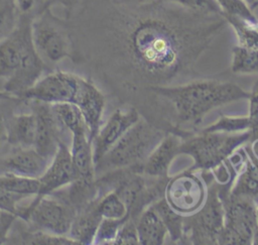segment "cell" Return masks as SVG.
<instances>
[{
	"label": "cell",
	"instance_id": "cell-1",
	"mask_svg": "<svg viewBox=\"0 0 258 245\" xmlns=\"http://www.w3.org/2000/svg\"><path fill=\"white\" fill-rule=\"evenodd\" d=\"M230 26L225 15L198 12L174 3L146 7L123 30L121 51L129 60L133 89L176 86L218 79L210 51Z\"/></svg>",
	"mask_w": 258,
	"mask_h": 245
},
{
	"label": "cell",
	"instance_id": "cell-2",
	"mask_svg": "<svg viewBox=\"0 0 258 245\" xmlns=\"http://www.w3.org/2000/svg\"><path fill=\"white\" fill-rule=\"evenodd\" d=\"M144 91L168 104L166 131L182 138L198 132L204 117L213 109L250 96L237 84L218 79L196 80L176 86H150Z\"/></svg>",
	"mask_w": 258,
	"mask_h": 245
},
{
	"label": "cell",
	"instance_id": "cell-3",
	"mask_svg": "<svg viewBox=\"0 0 258 245\" xmlns=\"http://www.w3.org/2000/svg\"><path fill=\"white\" fill-rule=\"evenodd\" d=\"M166 133L141 117L96 163V178L121 168L135 167L142 170L144 161Z\"/></svg>",
	"mask_w": 258,
	"mask_h": 245
},
{
	"label": "cell",
	"instance_id": "cell-4",
	"mask_svg": "<svg viewBox=\"0 0 258 245\" xmlns=\"http://www.w3.org/2000/svg\"><path fill=\"white\" fill-rule=\"evenodd\" d=\"M251 137L250 130L236 133L207 132L199 130L182 139L180 154L191 156L195 163L191 168L210 170L215 173L226 166L229 157Z\"/></svg>",
	"mask_w": 258,
	"mask_h": 245
},
{
	"label": "cell",
	"instance_id": "cell-5",
	"mask_svg": "<svg viewBox=\"0 0 258 245\" xmlns=\"http://www.w3.org/2000/svg\"><path fill=\"white\" fill-rule=\"evenodd\" d=\"M219 196L224 207V227L220 245H250L258 228L257 205L249 198L230 192L232 185L219 183Z\"/></svg>",
	"mask_w": 258,
	"mask_h": 245
},
{
	"label": "cell",
	"instance_id": "cell-6",
	"mask_svg": "<svg viewBox=\"0 0 258 245\" xmlns=\"http://www.w3.org/2000/svg\"><path fill=\"white\" fill-rule=\"evenodd\" d=\"M207 197L196 212L184 215L183 233L179 244L216 245L224 227V207L215 177L207 182Z\"/></svg>",
	"mask_w": 258,
	"mask_h": 245
},
{
	"label": "cell",
	"instance_id": "cell-7",
	"mask_svg": "<svg viewBox=\"0 0 258 245\" xmlns=\"http://www.w3.org/2000/svg\"><path fill=\"white\" fill-rule=\"evenodd\" d=\"M76 213L72 204L51 194L40 198L31 197L27 205H19L18 219L30 225L31 229L68 236Z\"/></svg>",
	"mask_w": 258,
	"mask_h": 245
},
{
	"label": "cell",
	"instance_id": "cell-8",
	"mask_svg": "<svg viewBox=\"0 0 258 245\" xmlns=\"http://www.w3.org/2000/svg\"><path fill=\"white\" fill-rule=\"evenodd\" d=\"M31 37L34 47L45 63L56 64L73 56V42L66 28L44 10L31 20Z\"/></svg>",
	"mask_w": 258,
	"mask_h": 245
},
{
	"label": "cell",
	"instance_id": "cell-9",
	"mask_svg": "<svg viewBox=\"0 0 258 245\" xmlns=\"http://www.w3.org/2000/svg\"><path fill=\"white\" fill-rule=\"evenodd\" d=\"M207 189L202 171L189 168L168 178L164 199L176 212L189 215L203 206Z\"/></svg>",
	"mask_w": 258,
	"mask_h": 245
},
{
	"label": "cell",
	"instance_id": "cell-10",
	"mask_svg": "<svg viewBox=\"0 0 258 245\" xmlns=\"http://www.w3.org/2000/svg\"><path fill=\"white\" fill-rule=\"evenodd\" d=\"M82 78L71 72L52 71L46 73L31 88L20 94L18 98L36 100L48 104H75Z\"/></svg>",
	"mask_w": 258,
	"mask_h": 245
},
{
	"label": "cell",
	"instance_id": "cell-11",
	"mask_svg": "<svg viewBox=\"0 0 258 245\" xmlns=\"http://www.w3.org/2000/svg\"><path fill=\"white\" fill-rule=\"evenodd\" d=\"M30 13H21L14 30L0 40V79L11 78L21 65L26 46L32 41Z\"/></svg>",
	"mask_w": 258,
	"mask_h": 245
},
{
	"label": "cell",
	"instance_id": "cell-12",
	"mask_svg": "<svg viewBox=\"0 0 258 245\" xmlns=\"http://www.w3.org/2000/svg\"><path fill=\"white\" fill-rule=\"evenodd\" d=\"M140 118V112L134 106L117 108L110 115L93 140L95 165Z\"/></svg>",
	"mask_w": 258,
	"mask_h": 245
},
{
	"label": "cell",
	"instance_id": "cell-13",
	"mask_svg": "<svg viewBox=\"0 0 258 245\" xmlns=\"http://www.w3.org/2000/svg\"><path fill=\"white\" fill-rule=\"evenodd\" d=\"M25 101L29 104V109L35 113L37 120L33 148L51 160L57 151L59 143L63 141L61 135H63L64 130L56 119L51 104L36 100Z\"/></svg>",
	"mask_w": 258,
	"mask_h": 245
},
{
	"label": "cell",
	"instance_id": "cell-14",
	"mask_svg": "<svg viewBox=\"0 0 258 245\" xmlns=\"http://www.w3.org/2000/svg\"><path fill=\"white\" fill-rule=\"evenodd\" d=\"M76 179L77 173L73 164L70 147L61 141L48 166L38 177L39 192L34 197L40 198L51 195L72 185Z\"/></svg>",
	"mask_w": 258,
	"mask_h": 245
},
{
	"label": "cell",
	"instance_id": "cell-15",
	"mask_svg": "<svg viewBox=\"0 0 258 245\" xmlns=\"http://www.w3.org/2000/svg\"><path fill=\"white\" fill-rule=\"evenodd\" d=\"M235 152L237 157L234 153L229 157L231 167L237 172L230 192L249 198L258 205V157L252 153L247 143Z\"/></svg>",
	"mask_w": 258,
	"mask_h": 245
},
{
	"label": "cell",
	"instance_id": "cell-16",
	"mask_svg": "<svg viewBox=\"0 0 258 245\" xmlns=\"http://www.w3.org/2000/svg\"><path fill=\"white\" fill-rule=\"evenodd\" d=\"M71 137L70 151L77 173L75 182L86 188H96L93 143L90 139L89 131L87 129L79 130L72 133Z\"/></svg>",
	"mask_w": 258,
	"mask_h": 245
},
{
	"label": "cell",
	"instance_id": "cell-17",
	"mask_svg": "<svg viewBox=\"0 0 258 245\" xmlns=\"http://www.w3.org/2000/svg\"><path fill=\"white\" fill-rule=\"evenodd\" d=\"M105 96L92 80L82 78L79 93L75 102L85 119L89 136L93 140L103 124V114L105 110Z\"/></svg>",
	"mask_w": 258,
	"mask_h": 245
},
{
	"label": "cell",
	"instance_id": "cell-18",
	"mask_svg": "<svg viewBox=\"0 0 258 245\" xmlns=\"http://www.w3.org/2000/svg\"><path fill=\"white\" fill-rule=\"evenodd\" d=\"M182 137L167 132L151 151L142 165V172L149 176H168V169L173 159L180 154Z\"/></svg>",
	"mask_w": 258,
	"mask_h": 245
},
{
	"label": "cell",
	"instance_id": "cell-19",
	"mask_svg": "<svg viewBox=\"0 0 258 245\" xmlns=\"http://www.w3.org/2000/svg\"><path fill=\"white\" fill-rule=\"evenodd\" d=\"M97 199L98 197L77 210L68 236L78 244H93L98 226L103 218L98 210Z\"/></svg>",
	"mask_w": 258,
	"mask_h": 245
},
{
	"label": "cell",
	"instance_id": "cell-20",
	"mask_svg": "<svg viewBox=\"0 0 258 245\" xmlns=\"http://www.w3.org/2000/svg\"><path fill=\"white\" fill-rule=\"evenodd\" d=\"M37 120L35 113H12L7 124V144L10 147H33L36 137Z\"/></svg>",
	"mask_w": 258,
	"mask_h": 245
},
{
	"label": "cell",
	"instance_id": "cell-21",
	"mask_svg": "<svg viewBox=\"0 0 258 245\" xmlns=\"http://www.w3.org/2000/svg\"><path fill=\"white\" fill-rule=\"evenodd\" d=\"M139 244L161 245L168 235L159 214L152 205L144 209L135 220Z\"/></svg>",
	"mask_w": 258,
	"mask_h": 245
},
{
	"label": "cell",
	"instance_id": "cell-22",
	"mask_svg": "<svg viewBox=\"0 0 258 245\" xmlns=\"http://www.w3.org/2000/svg\"><path fill=\"white\" fill-rule=\"evenodd\" d=\"M154 209L159 214L161 220L163 221L168 236L171 241L174 243L180 242V239L182 237L183 233V218L184 215L176 212L174 209H172L166 200L163 198L157 200L152 204Z\"/></svg>",
	"mask_w": 258,
	"mask_h": 245
},
{
	"label": "cell",
	"instance_id": "cell-23",
	"mask_svg": "<svg viewBox=\"0 0 258 245\" xmlns=\"http://www.w3.org/2000/svg\"><path fill=\"white\" fill-rule=\"evenodd\" d=\"M51 107L56 119L64 131L72 134L79 130H88L84 116L77 105L73 103H57L51 104Z\"/></svg>",
	"mask_w": 258,
	"mask_h": 245
},
{
	"label": "cell",
	"instance_id": "cell-24",
	"mask_svg": "<svg viewBox=\"0 0 258 245\" xmlns=\"http://www.w3.org/2000/svg\"><path fill=\"white\" fill-rule=\"evenodd\" d=\"M230 68L234 74H258V47L234 46Z\"/></svg>",
	"mask_w": 258,
	"mask_h": 245
},
{
	"label": "cell",
	"instance_id": "cell-25",
	"mask_svg": "<svg viewBox=\"0 0 258 245\" xmlns=\"http://www.w3.org/2000/svg\"><path fill=\"white\" fill-rule=\"evenodd\" d=\"M0 187L13 194L29 198L38 194L39 180L14 173H3L0 174Z\"/></svg>",
	"mask_w": 258,
	"mask_h": 245
},
{
	"label": "cell",
	"instance_id": "cell-26",
	"mask_svg": "<svg viewBox=\"0 0 258 245\" xmlns=\"http://www.w3.org/2000/svg\"><path fill=\"white\" fill-rule=\"evenodd\" d=\"M11 243H18V244H48V245H71V244H78L69 236H59L50 233H46L43 231L31 229L28 231H21L17 233L11 239Z\"/></svg>",
	"mask_w": 258,
	"mask_h": 245
},
{
	"label": "cell",
	"instance_id": "cell-27",
	"mask_svg": "<svg viewBox=\"0 0 258 245\" xmlns=\"http://www.w3.org/2000/svg\"><path fill=\"white\" fill-rule=\"evenodd\" d=\"M232 26L238 44L247 47H258V19L245 20L234 16H225Z\"/></svg>",
	"mask_w": 258,
	"mask_h": 245
},
{
	"label": "cell",
	"instance_id": "cell-28",
	"mask_svg": "<svg viewBox=\"0 0 258 245\" xmlns=\"http://www.w3.org/2000/svg\"><path fill=\"white\" fill-rule=\"evenodd\" d=\"M97 206L103 218L122 219L130 216L126 204L114 191H109L98 196Z\"/></svg>",
	"mask_w": 258,
	"mask_h": 245
},
{
	"label": "cell",
	"instance_id": "cell-29",
	"mask_svg": "<svg viewBox=\"0 0 258 245\" xmlns=\"http://www.w3.org/2000/svg\"><path fill=\"white\" fill-rule=\"evenodd\" d=\"M17 0H0V40L8 36L19 20Z\"/></svg>",
	"mask_w": 258,
	"mask_h": 245
},
{
	"label": "cell",
	"instance_id": "cell-30",
	"mask_svg": "<svg viewBox=\"0 0 258 245\" xmlns=\"http://www.w3.org/2000/svg\"><path fill=\"white\" fill-rule=\"evenodd\" d=\"M130 218L127 216L122 219H110V218H102L97 232L95 234L93 244L96 245H104V244H114L117 234L121 228V226Z\"/></svg>",
	"mask_w": 258,
	"mask_h": 245
},
{
	"label": "cell",
	"instance_id": "cell-31",
	"mask_svg": "<svg viewBox=\"0 0 258 245\" xmlns=\"http://www.w3.org/2000/svg\"><path fill=\"white\" fill-rule=\"evenodd\" d=\"M207 132H227L236 133L250 130V122L248 116L244 117H233V116H222L212 125L200 129Z\"/></svg>",
	"mask_w": 258,
	"mask_h": 245
},
{
	"label": "cell",
	"instance_id": "cell-32",
	"mask_svg": "<svg viewBox=\"0 0 258 245\" xmlns=\"http://www.w3.org/2000/svg\"><path fill=\"white\" fill-rule=\"evenodd\" d=\"M225 16H234L245 20H257L253 11L241 0H216Z\"/></svg>",
	"mask_w": 258,
	"mask_h": 245
},
{
	"label": "cell",
	"instance_id": "cell-33",
	"mask_svg": "<svg viewBox=\"0 0 258 245\" xmlns=\"http://www.w3.org/2000/svg\"><path fill=\"white\" fill-rule=\"evenodd\" d=\"M22 102V99H0V150L7 144V124L14 107Z\"/></svg>",
	"mask_w": 258,
	"mask_h": 245
},
{
	"label": "cell",
	"instance_id": "cell-34",
	"mask_svg": "<svg viewBox=\"0 0 258 245\" xmlns=\"http://www.w3.org/2000/svg\"><path fill=\"white\" fill-rule=\"evenodd\" d=\"M173 3H176L185 8L208 14H222L224 15L223 10L216 0H166Z\"/></svg>",
	"mask_w": 258,
	"mask_h": 245
},
{
	"label": "cell",
	"instance_id": "cell-35",
	"mask_svg": "<svg viewBox=\"0 0 258 245\" xmlns=\"http://www.w3.org/2000/svg\"><path fill=\"white\" fill-rule=\"evenodd\" d=\"M249 122H250V133L251 137H258V80H256L252 86L251 91L249 92Z\"/></svg>",
	"mask_w": 258,
	"mask_h": 245
},
{
	"label": "cell",
	"instance_id": "cell-36",
	"mask_svg": "<svg viewBox=\"0 0 258 245\" xmlns=\"http://www.w3.org/2000/svg\"><path fill=\"white\" fill-rule=\"evenodd\" d=\"M114 244L118 245H125V244H139L137 230H136V223L135 220L129 218L125 223L121 226L117 237L115 239Z\"/></svg>",
	"mask_w": 258,
	"mask_h": 245
},
{
	"label": "cell",
	"instance_id": "cell-37",
	"mask_svg": "<svg viewBox=\"0 0 258 245\" xmlns=\"http://www.w3.org/2000/svg\"><path fill=\"white\" fill-rule=\"evenodd\" d=\"M16 219L18 218L15 215L0 209V244L6 243L9 231Z\"/></svg>",
	"mask_w": 258,
	"mask_h": 245
},
{
	"label": "cell",
	"instance_id": "cell-38",
	"mask_svg": "<svg viewBox=\"0 0 258 245\" xmlns=\"http://www.w3.org/2000/svg\"><path fill=\"white\" fill-rule=\"evenodd\" d=\"M81 1L82 0H43L42 4L39 6L38 12L49 10V7L51 6H60L68 12H71L80 4Z\"/></svg>",
	"mask_w": 258,
	"mask_h": 245
},
{
	"label": "cell",
	"instance_id": "cell-39",
	"mask_svg": "<svg viewBox=\"0 0 258 245\" xmlns=\"http://www.w3.org/2000/svg\"><path fill=\"white\" fill-rule=\"evenodd\" d=\"M244 2L252 11L258 7V0H241Z\"/></svg>",
	"mask_w": 258,
	"mask_h": 245
},
{
	"label": "cell",
	"instance_id": "cell-40",
	"mask_svg": "<svg viewBox=\"0 0 258 245\" xmlns=\"http://www.w3.org/2000/svg\"><path fill=\"white\" fill-rule=\"evenodd\" d=\"M15 98H17V97H15L5 91H0V99L5 100V99H15Z\"/></svg>",
	"mask_w": 258,
	"mask_h": 245
},
{
	"label": "cell",
	"instance_id": "cell-41",
	"mask_svg": "<svg viewBox=\"0 0 258 245\" xmlns=\"http://www.w3.org/2000/svg\"><path fill=\"white\" fill-rule=\"evenodd\" d=\"M118 2L121 3H125V4H139L141 2H143L144 0H116Z\"/></svg>",
	"mask_w": 258,
	"mask_h": 245
},
{
	"label": "cell",
	"instance_id": "cell-42",
	"mask_svg": "<svg viewBox=\"0 0 258 245\" xmlns=\"http://www.w3.org/2000/svg\"><path fill=\"white\" fill-rule=\"evenodd\" d=\"M252 244L254 245H258V228L255 230L254 235H253V239H252Z\"/></svg>",
	"mask_w": 258,
	"mask_h": 245
},
{
	"label": "cell",
	"instance_id": "cell-43",
	"mask_svg": "<svg viewBox=\"0 0 258 245\" xmlns=\"http://www.w3.org/2000/svg\"><path fill=\"white\" fill-rule=\"evenodd\" d=\"M42 2H43V0H40V3H39V5H38V7H39V6L42 4Z\"/></svg>",
	"mask_w": 258,
	"mask_h": 245
},
{
	"label": "cell",
	"instance_id": "cell-44",
	"mask_svg": "<svg viewBox=\"0 0 258 245\" xmlns=\"http://www.w3.org/2000/svg\"><path fill=\"white\" fill-rule=\"evenodd\" d=\"M257 219H258V205H257Z\"/></svg>",
	"mask_w": 258,
	"mask_h": 245
}]
</instances>
